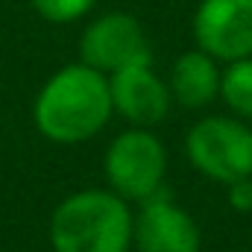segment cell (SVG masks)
Returning a JSON list of instances; mask_svg holds the SVG:
<instances>
[{"mask_svg": "<svg viewBox=\"0 0 252 252\" xmlns=\"http://www.w3.org/2000/svg\"><path fill=\"white\" fill-rule=\"evenodd\" d=\"M109 76L82 62L59 67L32 103L35 129L53 144H82L112 121Z\"/></svg>", "mask_w": 252, "mask_h": 252, "instance_id": "1", "label": "cell"}, {"mask_svg": "<svg viewBox=\"0 0 252 252\" xmlns=\"http://www.w3.org/2000/svg\"><path fill=\"white\" fill-rule=\"evenodd\" d=\"M135 214L115 190L88 188L64 196L50 217L56 252H129Z\"/></svg>", "mask_w": 252, "mask_h": 252, "instance_id": "2", "label": "cell"}, {"mask_svg": "<svg viewBox=\"0 0 252 252\" xmlns=\"http://www.w3.org/2000/svg\"><path fill=\"white\" fill-rule=\"evenodd\" d=\"M185 153L205 179L232 185L252 176V129L241 118L208 115L185 135Z\"/></svg>", "mask_w": 252, "mask_h": 252, "instance_id": "3", "label": "cell"}, {"mask_svg": "<svg viewBox=\"0 0 252 252\" xmlns=\"http://www.w3.org/2000/svg\"><path fill=\"white\" fill-rule=\"evenodd\" d=\"M103 173L109 190L124 196L126 202H144L147 196L164 188L167 150L153 129L132 126L109 144Z\"/></svg>", "mask_w": 252, "mask_h": 252, "instance_id": "4", "label": "cell"}, {"mask_svg": "<svg viewBox=\"0 0 252 252\" xmlns=\"http://www.w3.org/2000/svg\"><path fill=\"white\" fill-rule=\"evenodd\" d=\"M141 59H153V53L141 21L129 12H106L79 35V62L106 76Z\"/></svg>", "mask_w": 252, "mask_h": 252, "instance_id": "5", "label": "cell"}, {"mask_svg": "<svg viewBox=\"0 0 252 252\" xmlns=\"http://www.w3.org/2000/svg\"><path fill=\"white\" fill-rule=\"evenodd\" d=\"M190 27L196 47L217 62L252 56V0H199Z\"/></svg>", "mask_w": 252, "mask_h": 252, "instance_id": "6", "label": "cell"}, {"mask_svg": "<svg viewBox=\"0 0 252 252\" xmlns=\"http://www.w3.org/2000/svg\"><path fill=\"white\" fill-rule=\"evenodd\" d=\"M132 247L138 252H199L202 235L196 220L161 188L138 202Z\"/></svg>", "mask_w": 252, "mask_h": 252, "instance_id": "7", "label": "cell"}, {"mask_svg": "<svg viewBox=\"0 0 252 252\" xmlns=\"http://www.w3.org/2000/svg\"><path fill=\"white\" fill-rule=\"evenodd\" d=\"M109 91H112L115 112L132 126H144V129L161 124L173 106L170 88L156 73L153 59H141L109 73Z\"/></svg>", "mask_w": 252, "mask_h": 252, "instance_id": "8", "label": "cell"}, {"mask_svg": "<svg viewBox=\"0 0 252 252\" xmlns=\"http://www.w3.org/2000/svg\"><path fill=\"white\" fill-rule=\"evenodd\" d=\"M167 88L173 103H179L182 109H205L220 97V62L199 47L185 50L170 67Z\"/></svg>", "mask_w": 252, "mask_h": 252, "instance_id": "9", "label": "cell"}, {"mask_svg": "<svg viewBox=\"0 0 252 252\" xmlns=\"http://www.w3.org/2000/svg\"><path fill=\"white\" fill-rule=\"evenodd\" d=\"M220 100L235 112V118L252 121V56L229 62L220 70Z\"/></svg>", "mask_w": 252, "mask_h": 252, "instance_id": "10", "label": "cell"}, {"mask_svg": "<svg viewBox=\"0 0 252 252\" xmlns=\"http://www.w3.org/2000/svg\"><path fill=\"white\" fill-rule=\"evenodd\" d=\"M30 6L35 9L38 18L50 24H70L85 18L97 6V0H30Z\"/></svg>", "mask_w": 252, "mask_h": 252, "instance_id": "11", "label": "cell"}, {"mask_svg": "<svg viewBox=\"0 0 252 252\" xmlns=\"http://www.w3.org/2000/svg\"><path fill=\"white\" fill-rule=\"evenodd\" d=\"M226 196H229V205H232L235 211H241V214L252 211V176L226 185Z\"/></svg>", "mask_w": 252, "mask_h": 252, "instance_id": "12", "label": "cell"}]
</instances>
